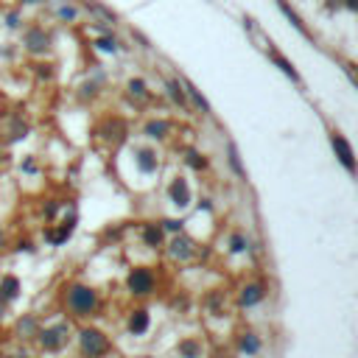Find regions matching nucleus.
I'll list each match as a JSON object with an SVG mask.
<instances>
[{"label": "nucleus", "mask_w": 358, "mask_h": 358, "mask_svg": "<svg viewBox=\"0 0 358 358\" xmlns=\"http://www.w3.org/2000/svg\"><path fill=\"white\" fill-rule=\"evenodd\" d=\"M70 305H73V311H78V314H90L92 305H95V294L84 286H76L70 291Z\"/></svg>", "instance_id": "f257e3e1"}, {"label": "nucleus", "mask_w": 358, "mask_h": 358, "mask_svg": "<svg viewBox=\"0 0 358 358\" xmlns=\"http://www.w3.org/2000/svg\"><path fill=\"white\" fill-rule=\"evenodd\" d=\"M81 347H84V353H90V356H104L106 339L101 336L98 330H84V333H81Z\"/></svg>", "instance_id": "f03ea898"}, {"label": "nucleus", "mask_w": 358, "mask_h": 358, "mask_svg": "<svg viewBox=\"0 0 358 358\" xmlns=\"http://www.w3.org/2000/svg\"><path fill=\"white\" fill-rule=\"evenodd\" d=\"M330 143H333V148H336V157L342 160V165L353 174V171H356V160H353V148H350V143L344 140L342 134H333V137H330Z\"/></svg>", "instance_id": "7ed1b4c3"}, {"label": "nucleus", "mask_w": 358, "mask_h": 358, "mask_svg": "<svg viewBox=\"0 0 358 358\" xmlns=\"http://www.w3.org/2000/svg\"><path fill=\"white\" fill-rule=\"evenodd\" d=\"M151 286H154V280H151V274L148 272H134L132 277H129V288H132L134 294H148L151 291Z\"/></svg>", "instance_id": "20e7f679"}, {"label": "nucleus", "mask_w": 358, "mask_h": 358, "mask_svg": "<svg viewBox=\"0 0 358 358\" xmlns=\"http://www.w3.org/2000/svg\"><path fill=\"white\" fill-rule=\"evenodd\" d=\"M25 45H28L31 50H45V48H48V36H45V31L34 28V31L25 34Z\"/></svg>", "instance_id": "39448f33"}, {"label": "nucleus", "mask_w": 358, "mask_h": 358, "mask_svg": "<svg viewBox=\"0 0 358 358\" xmlns=\"http://www.w3.org/2000/svg\"><path fill=\"white\" fill-rule=\"evenodd\" d=\"M185 92H188V95H190V98H193V104H196L199 106V109H202V112H210V106H207V101H204L202 98V92H199L196 90V87H193V84H190V81H185Z\"/></svg>", "instance_id": "423d86ee"}, {"label": "nucleus", "mask_w": 358, "mask_h": 358, "mask_svg": "<svg viewBox=\"0 0 358 358\" xmlns=\"http://www.w3.org/2000/svg\"><path fill=\"white\" fill-rule=\"evenodd\" d=\"M62 333H64L62 328H56V330H48V333H42V344H45V347H50V350H56L59 344H62Z\"/></svg>", "instance_id": "0eeeda50"}, {"label": "nucleus", "mask_w": 358, "mask_h": 358, "mask_svg": "<svg viewBox=\"0 0 358 358\" xmlns=\"http://www.w3.org/2000/svg\"><path fill=\"white\" fill-rule=\"evenodd\" d=\"M171 196H174V202L176 204H188V185L179 179V182H174V188H171Z\"/></svg>", "instance_id": "6e6552de"}, {"label": "nucleus", "mask_w": 358, "mask_h": 358, "mask_svg": "<svg viewBox=\"0 0 358 358\" xmlns=\"http://www.w3.org/2000/svg\"><path fill=\"white\" fill-rule=\"evenodd\" d=\"M260 297H263V288L260 286H249L244 294H241V302H244V305H252V302H258Z\"/></svg>", "instance_id": "1a4fd4ad"}, {"label": "nucleus", "mask_w": 358, "mask_h": 358, "mask_svg": "<svg viewBox=\"0 0 358 358\" xmlns=\"http://www.w3.org/2000/svg\"><path fill=\"white\" fill-rule=\"evenodd\" d=\"M146 328H148V316H146V311H137V314L132 316V330H134V333H143Z\"/></svg>", "instance_id": "9d476101"}, {"label": "nucleus", "mask_w": 358, "mask_h": 358, "mask_svg": "<svg viewBox=\"0 0 358 358\" xmlns=\"http://www.w3.org/2000/svg\"><path fill=\"white\" fill-rule=\"evenodd\" d=\"M168 90H171V95H174L176 104H182V106H185V90L179 87V81H168Z\"/></svg>", "instance_id": "9b49d317"}, {"label": "nucleus", "mask_w": 358, "mask_h": 358, "mask_svg": "<svg viewBox=\"0 0 358 358\" xmlns=\"http://www.w3.org/2000/svg\"><path fill=\"white\" fill-rule=\"evenodd\" d=\"M151 137H162V134L168 132V123H148V129H146Z\"/></svg>", "instance_id": "f8f14e48"}, {"label": "nucleus", "mask_w": 358, "mask_h": 358, "mask_svg": "<svg viewBox=\"0 0 358 358\" xmlns=\"http://www.w3.org/2000/svg\"><path fill=\"white\" fill-rule=\"evenodd\" d=\"M3 294H6V297H14L17 294V280H14V277H6V280H3Z\"/></svg>", "instance_id": "ddd939ff"}, {"label": "nucleus", "mask_w": 358, "mask_h": 358, "mask_svg": "<svg viewBox=\"0 0 358 358\" xmlns=\"http://www.w3.org/2000/svg\"><path fill=\"white\" fill-rule=\"evenodd\" d=\"M146 241H148L151 246H157V244L162 241V232H160V230H154V227H148V230H146Z\"/></svg>", "instance_id": "4468645a"}, {"label": "nucleus", "mask_w": 358, "mask_h": 358, "mask_svg": "<svg viewBox=\"0 0 358 358\" xmlns=\"http://www.w3.org/2000/svg\"><path fill=\"white\" fill-rule=\"evenodd\" d=\"M230 162H232V168L244 176V168H241V160H238V151H235V146H230Z\"/></svg>", "instance_id": "2eb2a0df"}, {"label": "nucleus", "mask_w": 358, "mask_h": 358, "mask_svg": "<svg viewBox=\"0 0 358 358\" xmlns=\"http://www.w3.org/2000/svg\"><path fill=\"white\" fill-rule=\"evenodd\" d=\"M140 168H143V171H151V168H154V160H151V154H148V151H143V154H140Z\"/></svg>", "instance_id": "dca6fc26"}, {"label": "nucleus", "mask_w": 358, "mask_h": 358, "mask_svg": "<svg viewBox=\"0 0 358 358\" xmlns=\"http://www.w3.org/2000/svg\"><path fill=\"white\" fill-rule=\"evenodd\" d=\"M182 353H185L188 358H196V356H199V347H196L193 342H185V344H182Z\"/></svg>", "instance_id": "f3484780"}, {"label": "nucleus", "mask_w": 358, "mask_h": 358, "mask_svg": "<svg viewBox=\"0 0 358 358\" xmlns=\"http://www.w3.org/2000/svg\"><path fill=\"white\" fill-rule=\"evenodd\" d=\"M59 17H62V20H76V8L62 6V8H59Z\"/></svg>", "instance_id": "a211bd4d"}, {"label": "nucleus", "mask_w": 358, "mask_h": 358, "mask_svg": "<svg viewBox=\"0 0 358 358\" xmlns=\"http://www.w3.org/2000/svg\"><path fill=\"white\" fill-rule=\"evenodd\" d=\"M129 90L137 92V95H143V92H146V87H143V81H132V84H129Z\"/></svg>", "instance_id": "6ab92c4d"}, {"label": "nucleus", "mask_w": 358, "mask_h": 358, "mask_svg": "<svg viewBox=\"0 0 358 358\" xmlns=\"http://www.w3.org/2000/svg\"><path fill=\"white\" fill-rule=\"evenodd\" d=\"M244 350L255 353V350H258V342H255V339H244Z\"/></svg>", "instance_id": "aec40b11"}, {"label": "nucleus", "mask_w": 358, "mask_h": 358, "mask_svg": "<svg viewBox=\"0 0 358 358\" xmlns=\"http://www.w3.org/2000/svg\"><path fill=\"white\" fill-rule=\"evenodd\" d=\"M101 48H104V50H115V39H101Z\"/></svg>", "instance_id": "412c9836"}, {"label": "nucleus", "mask_w": 358, "mask_h": 358, "mask_svg": "<svg viewBox=\"0 0 358 358\" xmlns=\"http://www.w3.org/2000/svg\"><path fill=\"white\" fill-rule=\"evenodd\" d=\"M232 249H244V238H238V235H235V238H232Z\"/></svg>", "instance_id": "4be33fe9"}, {"label": "nucleus", "mask_w": 358, "mask_h": 358, "mask_svg": "<svg viewBox=\"0 0 358 358\" xmlns=\"http://www.w3.org/2000/svg\"><path fill=\"white\" fill-rule=\"evenodd\" d=\"M347 6H350V8H356V6H358V3H356V0H347Z\"/></svg>", "instance_id": "5701e85b"}, {"label": "nucleus", "mask_w": 358, "mask_h": 358, "mask_svg": "<svg viewBox=\"0 0 358 358\" xmlns=\"http://www.w3.org/2000/svg\"><path fill=\"white\" fill-rule=\"evenodd\" d=\"M25 3H42V0H25Z\"/></svg>", "instance_id": "b1692460"}, {"label": "nucleus", "mask_w": 358, "mask_h": 358, "mask_svg": "<svg viewBox=\"0 0 358 358\" xmlns=\"http://www.w3.org/2000/svg\"><path fill=\"white\" fill-rule=\"evenodd\" d=\"M14 358H22V356H14Z\"/></svg>", "instance_id": "393cba45"}, {"label": "nucleus", "mask_w": 358, "mask_h": 358, "mask_svg": "<svg viewBox=\"0 0 358 358\" xmlns=\"http://www.w3.org/2000/svg\"><path fill=\"white\" fill-rule=\"evenodd\" d=\"M0 241H3V235H0Z\"/></svg>", "instance_id": "a878e982"}]
</instances>
